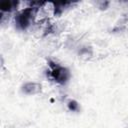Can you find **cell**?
<instances>
[{"instance_id":"obj_1","label":"cell","mask_w":128,"mask_h":128,"mask_svg":"<svg viewBox=\"0 0 128 128\" xmlns=\"http://www.w3.org/2000/svg\"><path fill=\"white\" fill-rule=\"evenodd\" d=\"M49 72H50V77L58 84H65L69 78H70V71L64 67L61 66L55 62H50L49 63Z\"/></svg>"},{"instance_id":"obj_2","label":"cell","mask_w":128,"mask_h":128,"mask_svg":"<svg viewBox=\"0 0 128 128\" xmlns=\"http://www.w3.org/2000/svg\"><path fill=\"white\" fill-rule=\"evenodd\" d=\"M41 84L38 82H26L22 86V91L26 95H35L41 92Z\"/></svg>"},{"instance_id":"obj_3","label":"cell","mask_w":128,"mask_h":128,"mask_svg":"<svg viewBox=\"0 0 128 128\" xmlns=\"http://www.w3.org/2000/svg\"><path fill=\"white\" fill-rule=\"evenodd\" d=\"M67 105H68V107H69V109L71 111H76L78 109V107H79L78 103L76 101H74V100H69L68 103H67Z\"/></svg>"}]
</instances>
